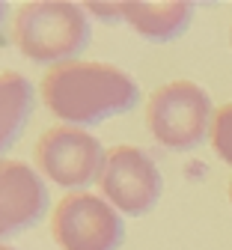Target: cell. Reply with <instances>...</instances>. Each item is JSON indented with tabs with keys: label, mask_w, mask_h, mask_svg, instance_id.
<instances>
[{
	"label": "cell",
	"mask_w": 232,
	"mask_h": 250,
	"mask_svg": "<svg viewBox=\"0 0 232 250\" xmlns=\"http://www.w3.org/2000/svg\"><path fill=\"white\" fill-rule=\"evenodd\" d=\"M42 102L63 122L89 128L110 116H122L140 102V86L128 72L102 60H69L48 66Z\"/></svg>",
	"instance_id": "cell-1"
},
{
	"label": "cell",
	"mask_w": 232,
	"mask_h": 250,
	"mask_svg": "<svg viewBox=\"0 0 232 250\" xmlns=\"http://www.w3.org/2000/svg\"><path fill=\"white\" fill-rule=\"evenodd\" d=\"M15 48L33 62H60L78 60L92 36V18L81 3L69 0H30L15 12L12 24Z\"/></svg>",
	"instance_id": "cell-2"
},
{
	"label": "cell",
	"mask_w": 232,
	"mask_h": 250,
	"mask_svg": "<svg viewBox=\"0 0 232 250\" xmlns=\"http://www.w3.org/2000/svg\"><path fill=\"white\" fill-rule=\"evenodd\" d=\"M209 92L193 81H170L158 86L146 102L149 134L173 152H188L211 134L214 119Z\"/></svg>",
	"instance_id": "cell-3"
},
{
	"label": "cell",
	"mask_w": 232,
	"mask_h": 250,
	"mask_svg": "<svg viewBox=\"0 0 232 250\" xmlns=\"http://www.w3.org/2000/svg\"><path fill=\"white\" fill-rule=\"evenodd\" d=\"M33 158H36V170L42 173V179L72 194L102 179L107 149L86 128L54 125V128L42 131V137L36 140Z\"/></svg>",
	"instance_id": "cell-4"
},
{
	"label": "cell",
	"mask_w": 232,
	"mask_h": 250,
	"mask_svg": "<svg viewBox=\"0 0 232 250\" xmlns=\"http://www.w3.org/2000/svg\"><path fill=\"white\" fill-rule=\"evenodd\" d=\"M51 235L63 250H119L125 224L102 194L72 191L51 211Z\"/></svg>",
	"instance_id": "cell-5"
},
{
	"label": "cell",
	"mask_w": 232,
	"mask_h": 250,
	"mask_svg": "<svg viewBox=\"0 0 232 250\" xmlns=\"http://www.w3.org/2000/svg\"><path fill=\"white\" fill-rule=\"evenodd\" d=\"M98 191L119 214L143 217L158 206L164 194V176L149 152L125 143L107 149Z\"/></svg>",
	"instance_id": "cell-6"
},
{
	"label": "cell",
	"mask_w": 232,
	"mask_h": 250,
	"mask_svg": "<svg viewBox=\"0 0 232 250\" xmlns=\"http://www.w3.org/2000/svg\"><path fill=\"white\" fill-rule=\"evenodd\" d=\"M48 182L24 161H0V241L27 232L48 214Z\"/></svg>",
	"instance_id": "cell-7"
},
{
	"label": "cell",
	"mask_w": 232,
	"mask_h": 250,
	"mask_svg": "<svg viewBox=\"0 0 232 250\" xmlns=\"http://www.w3.org/2000/svg\"><path fill=\"white\" fill-rule=\"evenodd\" d=\"M122 21L149 42H173L193 21L188 0H122Z\"/></svg>",
	"instance_id": "cell-8"
},
{
	"label": "cell",
	"mask_w": 232,
	"mask_h": 250,
	"mask_svg": "<svg viewBox=\"0 0 232 250\" xmlns=\"http://www.w3.org/2000/svg\"><path fill=\"white\" fill-rule=\"evenodd\" d=\"M33 110V86L18 72H0V143L9 149Z\"/></svg>",
	"instance_id": "cell-9"
},
{
	"label": "cell",
	"mask_w": 232,
	"mask_h": 250,
	"mask_svg": "<svg viewBox=\"0 0 232 250\" xmlns=\"http://www.w3.org/2000/svg\"><path fill=\"white\" fill-rule=\"evenodd\" d=\"M217 158L223 164L232 167V102L229 104H220L214 110V119H211V134H209Z\"/></svg>",
	"instance_id": "cell-10"
},
{
	"label": "cell",
	"mask_w": 232,
	"mask_h": 250,
	"mask_svg": "<svg viewBox=\"0 0 232 250\" xmlns=\"http://www.w3.org/2000/svg\"><path fill=\"white\" fill-rule=\"evenodd\" d=\"M86 15L89 18H98V21H122V0L116 3H105V0H95V3H84Z\"/></svg>",
	"instance_id": "cell-11"
},
{
	"label": "cell",
	"mask_w": 232,
	"mask_h": 250,
	"mask_svg": "<svg viewBox=\"0 0 232 250\" xmlns=\"http://www.w3.org/2000/svg\"><path fill=\"white\" fill-rule=\"evenodd\" d=\"M3 18H6V3H0V27H3Z\"/></svg>",
	"instance_id": "cell-12"
},
{
	"label": "cell",
	"mask_w": 232,
	"mask_h": 250,
	"mask_svg": "<svg viewBox=\"0 0 232 250\" xmlns=\"http://www.w3.org/2000/svg\"><path fill=\"white\" fill-rule=\"evenodd\" d=\"M0 250H18V247H9V244H3V241H0Z\"/></svg>",
	"instance_id": "cell-13"
},
{
	"label": "cell",
	"mask_w": 232,
	"mask_h": 250,
	"mask_svg": "<svg viewBox=\"0 0 232 250\" xmlns=\"http://www.w3.org/2000/svg\"><path fill=\"white\" fill-rule=\"evenodd\" d=\"M3 152H6V146H3V143H0V155H3ZM0 161H3V158H0Z\"/></svg>",
	"instance_id": "cell-14"
},
{
	"label": "cell",
	"mask_w": 232,
	"mask_h": 250,
	"mask_svg": "<svg viewBox=\"0 0 232 250\" xmlns=\"http://www.w3.org/2000/svg\"><path fill=\"white\" fill-rule=\"evenodd\" d=\"M229 203H232V182H229Z\"/></svg>",
	"instance_id": "cell-15"
},
{
	"label": "cell",
	"mask_w": 232,
	"mask_h": 250,
	"mask_svg": "<svg viewBox=\"0 0 232 250\" xmlns=\"http://www.w3.org/2000/svg\"><path fill=\"white\" fill-rule=\"evenodd\" d=\"M229 45H232V30H229Z\"/></svg>",
	"instance_id": "cell-16"
}]
</instances>
